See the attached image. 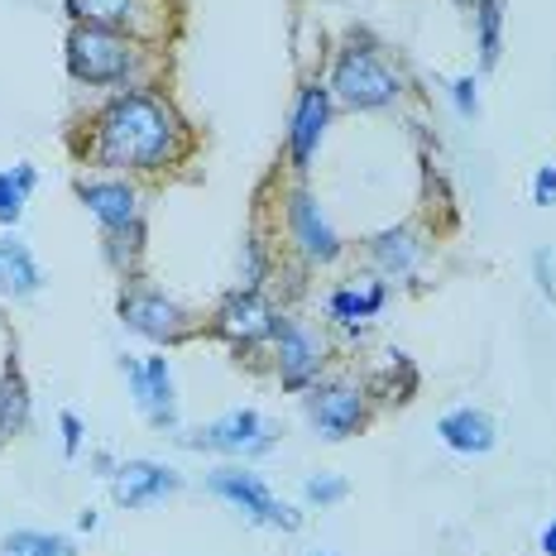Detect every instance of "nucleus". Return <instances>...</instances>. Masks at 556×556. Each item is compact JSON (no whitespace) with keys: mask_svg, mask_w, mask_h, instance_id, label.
<instances>
[{"mask_svg":"<svg viewBox=\"0 0 556 556\" xmlns=\"http://www.w3.org/2000/svg\"><path fill=\"white\" fill-rule=\"evenodd\" d=\"M178 144V121L164 101L130 91V97L111 101L106 115L97 121V164L106 168H159Z\"/></svg>","mask_w":556,"mask_h":556,"instance_id":"nucleus-1","label":"nucleus"},{"mask_svg":"<svg viewBox=\"0 0 556 556\" xmlns=\"http://www.w3.org/2000/svg\"><path fill=\"white\" fill-rule=\"evenodd\" d=\"M331 87L351 111H379L399 97V73H389L375 49H345L331 73Z\"/></svg>","mask_w":556,"mask_h":556,"instance_id":"nucleus-2","label":"nucleus"},{"mask_svg":"<svg viewBox=\"0 0 556 556\" xmlns=\"http://www.w3.org/2000/svg\"><path fill=\"white\" fill-rule=\"evenodd\" d=\"M135 63V49L111 29L97 25H77L67 39V73L77 83H121Z\"/></svg>","mask_w":556,"mask_h":556,"instance_id":"nucleus-3","label":"nucleus"},{"mask_svg":"<svg viewBox=\"0 0 556 556\" xmlns=\"http://www.w3.org/2000/svg\"><path fill=\"white\" fill-rule=\"evenodd\" d=\"M206 490L222 494L226 504H236L245 518H254V523H269V528H283V532H293L298 523H303L298 508H288L254 470H212Z\"/></svg>","mask_w":556,"mask_h":556,"instance_id":"nucleus-4","label":"nucleus"},{"mask_svg":"<svg viewBox=\"0 0 556 556\" xmlns=\"http://www.w3.org/2000/svg\"><path fill=\"white\" fill-rule=\"evenodd\" d=\"M125 379H130L135 403L149 413V422H154V427H173V422H178V399H173V375H168L164 355H154L149 365L125 361Z\"/></svg>","mask_w":556,"mask_h":556,"instance_id":"nucleus-5","label":"nucleus"},{"mask_svg":"<svg viewBox=\"0 0 556 556\" xmlns=\"http://www.w3.org/2000/svg\"><path fill=\"white\" fill-rule=\"evenodd\" d=\"M361 417H365L361 389H351V384H331V389L312 393V422H317V432H321V437H331V442L351 437L355 427H361Z\"/></svg>","mask_w":556,"mask_h":556,"instance_id":"nucleus-6","label":"nucleus"},{"mask_svg":"<svg viewBox=\"0 0 556 556\" xmlns=\"http://www.w3.org/2000/svg\"><path fill=\"white\" fill-rule=\"evenodd\" d=\"M188 446L197 451H269V437H264V417L260 413H230L222 422L202 427L197 437H188Z\"/></svg>","mask_w":556,"mask_h":556,"instance_id":"nucleus-7","label":"nucleus"},{"mask_svg":"<svg viewBox=\"0 0 556 556\" xmlns=\"http://www.w3.org/2000/svg\"><path fill=\"white\" fill-rule=\"evenodd\" d=\"M216 327H222V336H230L236 345H254V341H269V336L278 331V317H274V307L264 303V298L240 293V298H230V303L222 307Z\"/></svg>","mask_w":556,"mask_h":556,"instance_id":"nucleus-8","label":"nucleus"},{"mask_svg":"<svg viewBox=\"0 0 556 556\" xmlns=\"http://www.w3.org/2000/svg\"><path fill=\"white\" fill-rule=\"evenodd\" d=\"M173 490H178V475L168 466H154V460H130V466L115 470V500L125 508H144Z\"/></svg>","mask_w":556,"mask_h":556,"instance_id":"nucleus-9","label":"nucleus"},{"mask_svg":"<svg viewBox=\"0 0 556 556\" xmlns=\"http://www.w3.org/2000/svg\"><path fill=\"white\" fill-rule=\"evenodd\" d=\"M327 87H307L298 97V111H293V130H288V144H293V164L307 168L317 159V144H321V130H327Z\"/></svg>","mask_w":556,"mask_h":556,"instance_id":"nucleus-10","label":"nucleus"},{"mask_svg":"<svg viewBox=\"0 0 556 556\" xmlns=\"http://www.w3.org/2000/svg\"><path fill=\"white\" fill-rule=\"evenodd\" d=\"M278 369H283V384L288 389H303L312 375H317V365H321V345H317V336L303 331V327H293V321H278Z\"/></svg>","mask_w":556,"mask_h":556,"instance_id":"nucleus-11","label":"nucleus"},{"mask_svg":"<svg viewBox=\"0 0 556 556\" xmlns=\"http://www.w3.org/2000/svg\"><path fill=\"white\" fill-rule=\"evenodd\" d=\"M121 317L125 327H135L139 336H154V341H173L182 331V312L159 293H130L121 303Z\"/></svg>","mask_w":556,"mask_h":556,"instance_id":"nucleus-12","label":"nucleus"},{"mask_svg":"<svg viewBox=\"0 0 556 556\" xmlns=\"http://www.w3.org/2000/svg\"><path fill=\"white\" fill-rule=\"evenodd\" d=\"M288 222H293V236L298 245H303L307 260H331L336 250V230L327 226V216L317 212V202H312L307 192H293V202H288Z\"/></svg>","mask_w":556,"mask_h":556,"instance_id":"nucleus-13","label":"nucleus"},{"mask_svg":"<svg viewBox=\"0 0 556 556\" xmlns=\"http://www.w3.org/2000/svg\"><path fill=\"white\" fill-rule=\"evenodd\" d=\"M442 442L451 446V451H460V456H484V451L494 446V422L484 413H475V408H460V413H446L442 417Z\"/></svg>","mask_w":556,"mask_h":556,"instance_id":"nucleus-14","label":"nucleus"},{"mask_svg":"<svg viewBox=\"0 0 556 556\" xmlns=\"http://www.w3.org/2000/svg\"><path fill=\"white\" fill-rule=\"evenodd\" d=\"M83 202L106 230H125L135 222V192L125 188V182H87Z\"/></svg>","mask_w":556,"mask_h":556,"instance_id":"nucleus-15","label":"nucleus"},{"mask_svg":"<svg viewBox=\"0 0 556 556\" xmlns=\"http://www.w3.org/2000/svg\"><path fill=\"white\" fill-rule=\"evenodd\" d=\"M39 283H43V274H39V264H34V254L20 245V240H0V293L29 298Z\"/></svg>","mask_w":556,"mask_h":556,"instance_id":"nucleus-16","label":"nucleus"},{"mask_svg":"<svg viewBox=\"0 0 556 556\" xmlns=\"http://www.w3.org/2000/svg\"><path fill=\"white\" fill-rule=\"evenodd\" d=\"M375 260H379V269L393 274V278L413 274L417 269V240L408 230H384V236L375 240Z\"/></svg>","mask_w":556,"mask_h":556,"instance_id":"nucleus-17","label":"nucleus"},{"mask_svg":"<svg viewBox=\"0 0 556 556\" xmlns=\"http://www.w3.org/2000/svg\"><path fill=\"white\" fill-rule=\"evenodd\" d=\"M0 556H77V547L58 532H10Z\"/></svg>","mask_w":556,"mask_h":556,"instance_id":"nucleus-18","label":"nucleus"},{"mask_svg":"<svg viewBox=\"0 0 556 556\" xmlns=\"http://www.w3.org/2000/svg\"><path fill=\"white\" fill-rule=\"evenodd\" d=\"M67 10H73L83 25L115 29V25H125V20L135 15V0H67Z\"/></svg>","mask_w":556,"mask_h":556,"instance_id":"nucleus-19","label":"nucleus"},{"mask_svg":"<svg viewBox=\"0 0 556 556\" xmlns=\"http://www.w3.org/2000/svg\"><path fill=\"white\" fill-rule=\"evenodd\" d=\"M34 188V168L20 164L15 173H0V222L15 226L20 216H25V197Z\"/></svg>","mask_w":556,"mask_h":556,"instance_id":"nucleus-20","label":"nucleus"},{"mask_svg":"<svg viewBox=\"0 0 556 556\" xmlns=\"http://www.w3.org/2000/svg\"><path fill=\"white\" fill-rule=\"evenodd\" d=\"M384 307V288H365V293H355V288H341V293L331 298V317L336 321H345V327H351L355 317H369V312H379Z\"/></svg>","mask_w":556,"mask_h":556,"instance_id":"nucleus-21","label":"nucleus"},{"mask_svg":"<svg viewBox=\"0 0 556 556\" xmlns=\"http://www.w3.org/2000/svg\"><path fill=\"white\" fill-rule=\"evenodd\" d=\"M500 20H504L500 0H480V63L484 67L500 63Z\"/></svg>","mask_w":556,"mask_h":556,"instance_id":"nucleus-22","label":"nucleus"},{"mask_svg":"<svg viewBox=\"0 0 556 556\" xmlns=\"http://www.w3.org/2000/svg\"><path fill=\"white\" fill-rule=\"evenodd\" d=\"M25 408H29L25 384H20V375H10L5 384H0V432H15V427L25 422Z\"/></svg>","mask_w":556,"mask_h":556,"instance_id":"nucleus-23","label":"nucleus"},{"mask_svg":"<svg viewBox=\"0 0 556 556\" xmlns=\"http://www.w3.org/2000/svg\"><path fill=\"white\" fill-rule=\"evenodd\" d=\"M307 500L317 504V508L345 500V480H336V475H317V480H307Z\"/></svg>","mask_w":556,"mask_h":556,"instance_id":"nucleus-24","label":"nucleus"},{"mask_svg":"<svg viewBox=\"0 0 556 556\" xmlns=\"http://www.w3.org/2000/svg\"><path fill=\"white\" fill-rule=\"evenodd\" d=\"M58 422H63V451L67 456H77V446H83V422H77L73 413H63Z\"/></svg>","mask_w":556,"mask_h":556,"instance_id":"nucleus-25","label":"nucleus"},{"mask_svg":"<svg viewBox=\"0 0 556 556\" xmlns=\"http://www.w3.org/2000/svg\"><path fill=\"white\" fill-rule=\"evenodd\" d=\"M532 197H538L542 206H547V202H556V168H542L538 178H532Z\"/></svg>","mask_w":556,"mask_h":556,"instance_id":"nucleus-26","label":"nucleus"},{"mask_svg":"<svg viewBox=\"0 0 556 556\" xmlns=\"http://www.w3.org/2000/svg\"><path fill=\"white\" fill-rule=\"evenodd\" d=\"M451 91H456V111H460V115H475V83H470V77L451 83Z\"/></svg>","mask_w":556,"mask_h":556,"instance_id":"nucleus-27","label":"nucleus"},{"mask_svg":"<svg viewBox=\"0 0 556 556\" xmlns=\"http://www.w3.org/2000/svg\"><path fill=\"white\" fill-rule=\"evenodd\" d=\"M538 274H542L538 283L547 288V298H556V278H552V254H538Z\"/></svg>","mask_w":556,"mask_h":556,"instance_id":"nucleus-28","label":"nucleus"},{"mask_svg":"<svg viewBox=\"0 0 556 556\" xmlns=\"http://www.w3.org/2000/svg\"><path fill=\"white\" fill-rule=\"evenodd\" d=\"M542 552H547V556H556V523H552L547 532H542Z\"/></svg>","mask_w":556,"mask_h":556,"instance_id":"nucleus-29","label":"nucleus"}]
</instances>
